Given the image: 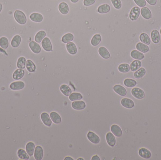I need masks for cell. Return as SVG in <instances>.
I'll return each mask as SVG.
<instances>
[{"label":"cell","mask_w":161,"mask_h":160,"mask_svg":"<svg viewBox=\"0 0 161 160\" xmlns=\"http://www.w3.org/2000/svg\"><path fill=\"white\" fill-rule=\"evenodd\" d=\"M146 73V70L143 67L140 68L134 73V76L137 79H140L143 77Z\"/></svg>","instance_id":"obj_39"},{"label":"cell","mask_w":161,"mask_h":160,"mask_svg":"<svg viewBox=\"0 0 161 160\" xmlns=\"http://www.w3.org/2000/svg\"><path fill=\"white\" fill-rule=\"evenodd\" d=\"M136 49L138 51H140L143 53H146L149 50V48L147 45L144 44L142 42H138L136 46Z\"/></svg>","instance_id":"obj_27"},{"label":"cell","mask_w":161,"mask_h":160,"mask_svg":"<svg viewBox=\"0 0 161 160\" xmlns=\"http://www.w3.org/2000/svg\"><path fill=\"white\" fill-rule=\"evenodd\" d=\"M132 96L138 100L143 99L145 96V93L143 90L138 88H134L131 91Z\"/></svg>","instance_id":"obj_3"},{"label":"cell","mask_w":161,"mask_h":160,"mask_svg":"<svg viewBox=\"0 0 161 160\" xmlns=\"http://www.w3.org/2000/svg\"><path fill=\"white\" fill-rule=\"evenodd\" d=\"M35 148L36 146L34 142H29L26 144L25 146V151L29 156L31 157L33 156Z\"/></svg>","instance_id":"obj_23"},{"label":"cell","mask_w":161,"mask_h":160,"mask_svg":"<svg viewBox=\"0 0 161 160\" xmlns=\"http://www.w3.org/2000/svg\"><path fill=\"white\" fill-rule=\"evenodd\" d=\"M92 160H101V158L100 157L98 156V155L96 154L94 156H93L91 158Z\"/></svg>","instance_id":"obj_47"},{"label":"cell","mask_w":161,"mask_h":160,"mask_svg":"<svg viewBox=\"0 0 161 160\" xmlns=\"http://www.w3.org/2000/svg\"><path fill=\"white\" fill-rule=\"evenodd\" d=\"M71 107L74 110H82L86 107V104L82 100L73 101L71 104Z\"/></svg>","instance_id":"obj_6"},{"label":"cell","mask_w":161,"mask_h":160,"mask_svg":"<svg viewBox=\"0 0 161 160\" xmlns=\"http://www.w3.org/2000/svg\"><path fill=\"white\" fill-rule=\"evenodd\" d=\"M123 84L127 88H131L136 86L137 84V82L133 79L126 78L123 81Z\"/></svg>","instance_id":"obj_36"},{"label":"cell","mask_w":161,"mask_h":160,"mask_svg":"<svg viewBox=\"0 0 161 160\" xmlns=\"http://www.w3.org/2000/svg\"><path fill=\"white\" fill-rule=\"evenodd\" d=\"M26 60L25 57H20L17 59V66L18 69H24L26 67Z\"/></svg>","instance_id":"obj_38"},{"label":"cell","mask_w":161,"mask_h":160,"mask_svg":"<svg viewBox=\"0 0 161 160\" xmlns=\"http://www.w3.org/2000/svg\"><path fill=\"white\" fill-rule=\"evenodd\" d=\"M14 17L17 22L20 25H25L27 22L26 16L21 10H15L14 12Z\"/></svg>","instance_id":"obj_1"},{"label":"cell","mask_w":161,"mask_h":160,"mask_svg":"<svg viewBox=\"0 0 161 160\" xmlns=\"http://www.w3.org/2000/svg\"><path fill=\"white\" fill-rule=\"evenodd\" d=\"M61 93L65 96L68 97L72 93V90L68 85L66 84H62L60 88Z\"/></svg>","instance_id":"obj_20"},{"label":"cell","mask_w":161,"mask_h":160,"mask_svg":"<svg viewBox=\"0 0 161 160\" xmlns=\"http://www.w3.org/2000/svg\"><path fill=\"white\" fill-rule=\"evenodd\" d=\"M98 52L100 56L103 59H109L110 57V54L105 47H100L98 49Z\"/></svg>","instance_id":"obj_18"},{"label":"cell","mask_w":161,"mask_h":160,"mask_svg":"<svg viewBox=\"0 0 161 160\" xmlns=\"http://www.w3.org/2000/svg\"><path fill=\"white\" fill-rule=\"evenodd\" d=\"M111 132L117 137H121L122 136V131L121 127L116 124H114L110 127Z\"/></svg>","instance_id":"obj_13"},{"label":"cell","mask_w":161,"mask_h":160,"mask_svg":"<svg viewBox=\"0 0 161 160\" xmlns=\"http://www.w3.org/2000/svg\"><path fill=\"white\" fill-rule=\"evenodd\" d=\"M134 1L138 6L142 8L145 7L146 4V0H134Z\"/></svg>","instance_id":"obj_44"},{"label":"cell","mask_w":161,"mask_h":160,"mask_svg":"<svg viewBox=\"0 0 161 160\" xmlns=\"http://www.w3.org/2000/svg\"><path fill=\"white\" fill-rule=\"evenodd\" d=\"M77 160H85V159H84V158H78L77 159Z\"/></svg>","instance_id":"obj_51"},{"label":"cell","mask_w":161,"mask_h":160,"mask_svg":"<svg viewBox=\"0 0 161 160\" xmlns=\"http://www.w3.org/2000/svg\"><path fill=\"white\" fill-rule=\"evenodd\" d=\"M96 2V0H84L83 4L85 6H91Z\"/></svg>","instance_id":"obj_45"},{"label":"cell","mask_w":161,"mask_h":160,"mask_svg":"<svg viewBox=\"0 0 161 160\" xmlns=\"http://www.w3.org/2000/svg\"><path fill=\"white\" fill-rule=\"evenodd\" d=\"M111 9L110 6L107 4H104L100 5L98 8L97 11L100 14H106L109 12Z\"/></svg>","instance_id":"obj_29"},{"label":"cell","mask_w":161,"mask_h":160,"mask_svg":"<svg viewBox=\"0 0 161 160\" xmlns=\"http://www.w3.org/2000/svg\"><path fill=\"white\" fill-rule=\"evenodd\" d=\"M58 10L63 15H66L69 11V8L68 4L65 2H62L58 5Z\"/></svg>","instance_id":"obj_22"},{"label":"cell","mask_w":161,"mask_h":160,"mask_svg":"<svg viewBox=\"0 0 161 160\" xmlns=\"http://www.w3.org/2000/svg\"><path fill=\"white\" fill-rule=\"evenodd\" d=\"M115 136L111 132H109L106 135V140L107 145L110 147H114L117 144Z\"/></svg>","instance_id":"obj_7"},{"label":"cell","mask_w":161,"mask_h":160,"mask_svg":"<svg viewBox=\"0 0 161 160\" xmlns=\"http://www.w3.org/2000/svg\"><path fill=\"white\" fill-rule=\"evenodd\" d=\"M142 65L141 61L138 60H135L131 63L130 65V69L132 72H135L141 68Z\"/></svg>","instance_id":"obj_34"},{"label":"cell","mask_w":161,"mask_h":160,"mask_svg":"<svg viewBox=\"0 0 161 160\" xmlns=\"http://www.w3.org/2000/svg\"><path fill=\"white\" fill-rule=\"evenodd\" d=\"M64 160H74V159L73 158L71 157L70 156H66V157H65V158L64 159Z\"/></svg>","instance_id":"obj_48"},{"label":"cell","mask_w":161,"mask_h":160,"mask_svg":"<svg viewBox=\"0 0 161 160\" xmlns=\"http://www.w3.org/2000/svg\"><path fill=\"white\" fill-rule=\"evenodd\" d=\"M2 8H3V6H2V4L1 3H0V13L1 12Z\"/></svg>","instance_id":"obj_50"},{"label":"cell","mask_w":161,"mask_h":160,"mask_svg":"<svg viewBox=\"0 0 161 160\" xmlns=\"http://www.w3.org/2000/svg\"><path fill=\"white\" fill-rule=\"evenodd\" d=\"M34 156L36 160H42L44 157V149L40 146H36L34 153Z\"/></svg>","instance_id":"obj_11"},{"label":"cell","mask_w":161,"mask_h":160,"mask_svg":"<svg viewBox=\"0 0 161 160\" xmlns=\"http://www.w3.org/2000/svg\"><path fill=\"white\" fill-rule=\"evenodd\" d=\"M121 104L122 107L128 109H133L135 106L134 102L133 100L128 98H124L122 99L121 101Z\"/></svg>","instance_id":"obj_9"},{"label":"cell","mask_w":161,"mask_h":160,"mask_svg":"<svg viewBox=\"0 0 161 160\" xmlns=\"http://www.w3.org/2000/svg\"><path fill=\"white\" fill-rule=\"evenodd\" d=\"M111 2L114 7L116 9H120L122 6V4L121 0H111Z\"/></svg>","instance_id":"obj_43"},{"label":"cell","mask_w":161,"mask_h":160,"mask_svg":"<svg viewBox=\"0 0 161 160\" xmlns=\"http://www.w3.org/2000/svg\"><path fill=\"white\" fill-rule=\"evenodd\" d=\"M151 40L154 44H158L160 42V36L159 32L157 30H154L151 32Z\"/></svg>","instance_id":"obj_25"},{"label":"cell","mask_w":161,"mask_h":160,"mask_svg":"<svg viewBox=\"0 0 161 160\" xmlns=\"http://www.w3.org/2000/svg\"><path fill=\"white\" fill-rule=\"evenodd\" d=\"M42 46L45 51L47 52H51L52 51V42L48 37H45L42 41Z\"/></svg>","instance_id":"obj_8"},{"label":"cell","mask_w":161,"mask_h":160,"mask_svg":"<svg viewBox=\"0 0 161 160\" xmlns=\"http://www.w3.org/2000/svg\"><path fill=\"white\" fill-rule=\"evenodd\" d=\"M141 13L142 17L145 20H149L152 18L151 10L147 7H143L141 10Z\"/></svg>","instance_id":"obj_19"},{"label":"cell","mask_w":161,"mask_h":160,"mask_svg":"<svg viewBox=\"0 0 161 160\" xmlns=\"http://www.w3.org/2000/svg\"><path fill=\"white\" fill-rule=\"evenodd\" d=\"M149 4L151 5L152 6L155 5L157 3V0H146Z\"/></svg>","instance_id":"obj_46"},{"label":"cell","mask_w":161,"mask_h":160,"mask_svg":"<svg viewBox=\"0 0 161 160\" xmlns=\"http://www.w3.org/2000/svg\"><path fill=\"white\" fill-rule=\"evenodd\" d=\"M66 50L68 53L71 55H75L77 53V48L74 43L72 42L66 43Z\"/></svg>","instance_id":"obj_15"},{"label":"cell","mask_w":161,"mask_h":160,"mask_svg":"<svg viewBox=\"0 0 161 160\" xmlns=\"http://www.w3.org/2000/svg\"><path fill=\"white\" fill-rule=\"evenodd\" d=\"M25 74V72L24 69H17L13 72L12 77L14 80H18L23 78Z\"/></svg>","instance_id":"obj_21"},{"label":"cell","mask_w":161,"mask_h":160,"mask_svg":"<svg viewBox=\"0 0 161 160\" xmlns=\"http://www.w3.org/2000/svg\"><path fill=\"white\" fill-rule=\"evenodd\" d=\"M50 118L52 119L53 123L56 125L60 124L62 121V118L61 116L58 113L55 111L52 112L50 114Z\"/></svg>","instance_id":"obj_17"},{"label":"cell","mask_w":161,"mask_h":160,"mask_svg":"<svg viewBox=\"0 0 161 160\" xmlns=\"http://www.w3.org/2000/svg\"><path fill=\"white\" fill-rule=\"evenodd\" d=\"M9 41L5 37H2L0 38V47L2 49H6L9 47Z\"/></svg>","instance_id":"obj_42"},{"label":"cell","mask_w":161,"mask_h":160,"mask_svg":"<svg viewBox=\"0 0 161 160\" xmlns=\"http://www.w3.org/2000/svg\"><path fill=\"white\" fill-rule=\"evenodd\" d=\"M138 153L141 157L146 159H149L152 156L151 152L149 149L144 148L139 149Z\"/></svg>","instance_id":"obj_16"},{"label":"cell","mask_w":161,"mask_h":160,"mask_svg":"<svg viewBox=\"0 0 161 160\" xmlns=\"http://www.w3.org/2000/svg\"><path fill=\"white\" fill-rule=\"evenodd\" d=\"M29 47L34 53L38 54L41 52V48L40 45L36 41H32L29 42Z\"/></svg>","instance_id":"obj_14"},{"label":"cell","mask_w":161,"mask_h":160,"mask_svg":"<svg viewBox=\"0 0 161 160\" xmlns=\"http://www.w3.org/2000/svg\"><path fill=\"white\" fill-rule=\"evenodd\" d=\"M74 39V35L71 33H68L63 35L62 37L61 41L64 43H68L71 42Z\"/></svg>","instance_id":"obj_41"},{"label":"cell","mask_w":161,"mask_h":160,"mask_svg":"<svg viewBox=\"0 0 161 160\" xmlns=\"http://www.w3.org/2000/svg\"><path fill=\"white\" fill-rule=\"evenodd\" d=\"M101 36L100 34H95L92 38L90 43L92 46L94 47H96L101 43Z\"/></svg>","instance_id":"obj_35"},{"label":"cell","mask_w":161,"mask_h":160,"mask_svg":"<svg viewBox=\"0 0 161 160\" xmlns=\"http://www.w3.org/2000/svg\"><path fill=\"white\" fill-rule=\"evenodd\" d=\"M141 14V9L137 6L133 7L130 10L129 17L131 21H136L138 19Z\"/></svg>","instance_id":"obj_5"},{"label":"cell","mask_w":161,"mask_h":160,"mask_svg":"<svg viewBox=\"0 0 161 160\" xmlns=\"http://www.w3.org/2000/svg\"><path fill=\"white\" fill-rule=\"evenodd\" d=\"M21 41V37L19 35H16L13 37L11 41V46L13 48H17L20 46Z\"/></svg>","instance_id":"obj_32"},{"label":"cell","mask_w":161,"mask_h":160,"mask_svg":"<svg viewBox=\"0 0 161 160\" xmlns=\"http://www.w3.org/2000/svg\"><path fill=\"white\" fill-rule=\"evenodd\" d=\"M40 117H41V119L42 123L45 126L49 127L52 126V121L50 118L49 114L48 113L45 112H42L41 114Z\"/></svg>","instance_id":"obj_4"},{"label":"cell","mask_w":161,"mask_h":160,"mask_svg":"<svg viewBox=\"0 0 161 160\" xmlns=\"http://www.w3.org/2000/svg\"><path fill=\"white\" fill-rule=\"evenodd\" d=\"M17 156L18 158L21 160H28L30 158V156L27 153L26 151L23 149H18L17 152Z\"/></svg>","instance_id":"obj_30"},{"label":"cell","mask_w":161,"mask_h":160,"mask_svg":"<svg viewBox=\"0 0 161 160\" xmlns=\"http://www.w3.org/2000/svg\"><path fill=\"white\" fill-rule=\"evenodd\" d=\"M79 1V0H70V1H71L72 3H74V4L77 3Z\"/></svg>","instance_id":"obj_49"},{"label":"cell","mask_w":161,"mask_h":160,"mask_svg":"<svg viewBox=\"0 0 161 160\" xmlns=\"http://www.w3.org/2000/svg\"><path fill=\"white\" fill-rule=\"evenodd\" d=\"M30 19L34 22L40 23L43 20L44 17L42 15L39 13L34 12L33 13L30 15Z\"/></svg>","instance_id":"obj_24"},{"label":"cell","mask_w":161,"mask_h":160,"mask_svg":"<svg viewBox=\"0 0 161 160\" xmlns=\"http://www.w3.org/2000/svg\"><path fill=\"white\" fill-rule=\"evenodd\" d=\"M114 91L115 93L121 96L124 97L127 95V90L123 86L120 85H115L113 86Z\"/></svg>","instance_id":"obj_10"},{"label":"cell","mask_w":161,"mask_h":160,"mask_svg":"<svg viewBox=\"0 0 161 160\" xmlns=\"http://www.w3.org/2000/svg\"><path fill=\"white\" fill-rule=\"evenodd\" d=\"M83 99V96L81 93L77 92L72 93L68 96V99L71 101H76L79 100H82Z\"/></svg>","instance_id":"obj_28"},{"label":"cell","mask_w":161,"mask_h":160,"mask_svg":"<svg viewBox=\"0 0 161 160\" xmlns=\"http://www.w3.org/2000/svg\"><path fill=\"white\" fill-rule=\"evenodd\" d=\"M130 56L133 59L138 60H141L144 58V55L143 53L137 50H133L131 51Z\"/></svg>","instance_id":"obj_26"},{"label":"cell","mask_w":161,"mask_h":160,"mask_svg":"<svg viewBox=\"0 0 161 160\" xmlns=\"http://www.w3.org/2000/svg\"><path fill=\"white\" fill-rule=\"evenodd\" d=\"M25 84L23 81H15L12 82L9 85V88L13 91L22 90L25 88Z\"/></svg>","instance_id":"obj_12"},{"label":"cell","mask_w":161,"mask_h":160,"mask_svg":"<svg viewBox=\"0 0 161 160\" xmlns=\"http://www.w3.org/2000/svg\"><path fill=\"white\" fill-rule=\"evenodd\" d=\"M88 140L94 144H98L101 142V139L97 134L92 131L88 132L87 134Z\"/></svg>","instance_id":"obj_2"},{"label":"cell","mask_w":161,"mask_h":160,"mask_svg":"<svg viewBox=\"0 0 161 160\" xmlns=\"http://www.w3.org/2000/svg\"><path fill=\"white\" fill-rule=\"evenodd\" d=\"M26 68L28 72H29L33 73L36 72V65L31 60H28L26 61Z\"/></svg>","instance_id":"obj_33"},{"label":"cell","mask_w":161,"mask_h":160,"mask_svg":"<svg viewBox=\"0 0 161 160\" xmlns=\"http://www.w3.org/2000/svg\"><path fill=\"white\" fill-rule=\"evenodd\" d=\"M160 33H161V29H160Z\"/></svg>","instance_id":"obj_52"},{"label":"cell","mask_w":161,"mask_h":160,"mask_svg":"<svg viewBox=\"0 0 161 160\" xmlns=\"http://www.w3.org/2000/svg\"><path fill=\"white\" fill-rule=\"evenodd\" d=\"M46 35V32L44 30L39 31L34 37V40L36 42L38 43H40L42 41V40H44V38H45Z\"/></svg>","instance_id":"obj_31"},{"label":"cell","mask_w":161,"mask_h":160,"mask_svg":"<svg viewBox=\"0 0 161 160\" xmlns=\"http://www.w3.org/2000/svg\"><path fill=\"white\" fill-rule=\"evenodd\" d=\"M118 70L120 72L123 73H126L130 72V66L128 64H122L119 65L118 67Z\"/></svg>","instance_id":"obj_37"},{"label":"cell","mask_w":161,"mask_h":160,"mask_svg":"<svg viewBox=\"0 0 161 160\" xmlns=\"http://www.w3.org/2000/svg\"><path fill=\"white\" fill-rule=\"evenodd\" d=\"M139 40L144 44L149 45L151 43V40L149 36L146 33H142L139 36Z\"/></svg>","instance_id":"obj_40"}]
</instances>
